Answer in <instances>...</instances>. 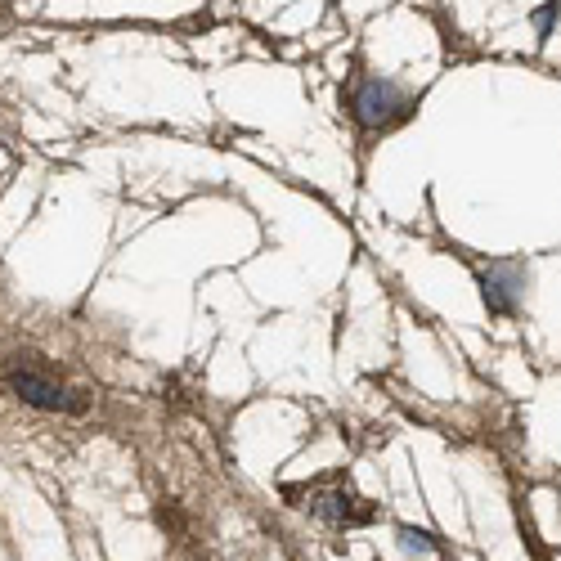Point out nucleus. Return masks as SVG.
Segmentation results:
<instances>
[{
  "mask_svg": "<svg viewBox=\"0 0 561 561\" xmlns=\"http://www.w3.org/2000/svg\"><path fill=\"white\" fill-rule=\"evenodd\" d=\"M9 386H14V395H23L32 409H68V413H81L86 409V400H77L72 391H63V386H54V382H45V377H36V373H27V369H14L9 373Z\"/></svg>",
  "mask_w": 561,
  "mask_h": 561,
  "instance_id": "f257e3e1",
  "label": "nucleus"
},
{
  "mask_svg": "<svg viewBox=\"0 0 561 561\" xmlns=\"http://www.w3.org/2000/svg\"><path fill=\"white\" fill-rule=\"evenodd\" d=\"M395 108H404V99L395 95V86H382V81H364L351 99V113L360 126H382L395 117Z\"/></svg>",
  "mask_w": 561,
  "mask_h": 561,
  "instance_id": "f03ea898",
  "label": "nucleus"
},
{
  "mask_svg": "<svg viewBox=\"0 0 561 561\" xmlns=\"http://www.w3.org/2000/svg\"><path fill=\"white\" fill-rule=\"evenodd\" d=\"M404 544H409V548H431L427 535H413V530H404Z\"/></svg>",
  "mask_w": 561,
  "mask_h": 561,
  "instance_id": "7ed1b4c3",
  "label": "nucleus"
}]
</instances>
